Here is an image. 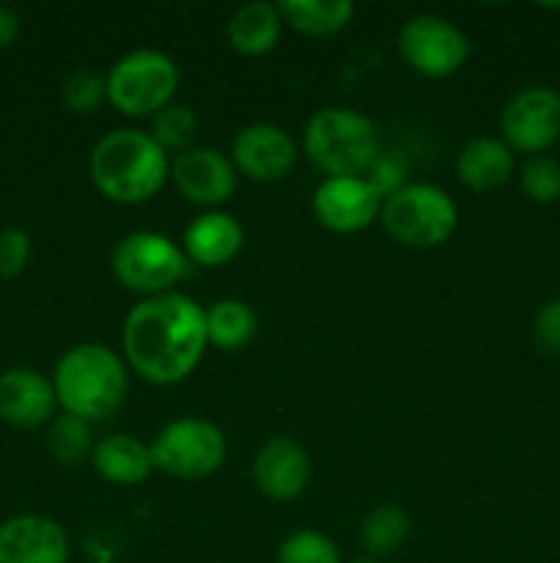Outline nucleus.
Listing matches in <instances>:
<instances>
[{
    "mask_svg": "<svg viewBox=\"0 0 560 563\" xmlns=\"http://www.w3.org/2000/svg\"><path fill=\"white\" fill-rule=\"evenodd\" d=\"M209 346L206 308L181 291L143 297L124 319L121 350L132 372L168 388L190 377Z\"/></svg>",
    "mask_w": 560,
    "mask_h": 563,
    "instance_id": "obj_1",
    "label": "nucleus"
},
{
    "mask_svg": "<svg viewBox=\"0 0 560 563\" xmlns=\"http://www.w3.org/2000/svg\"><path fill=\"white\" fill-rule=\"evenodd\" d=\"M88 174L99 196L121 207H137L152 201L170 179V157L152 132L119 126L91 148Z\"/></svg>",
    "mask_w": 560,
    "mask_h": 563,
    "instance_id": "obj_2",
    "label": "nucleus"
},
{
    "mask_svg": "<svg viewBox=\"0 0 560 563\" xmlns=\"http://www.w3.org/2000/svg\"><path fill=\"white\" fill-rule=\"evenodd\" d=\"M124 355L104 344H75L58 357L53 372V388L58 407L66 416L88 423L104 421L121 410L130 390Z\"/></svg>",
    "mask_w": 560,
    "mask_h": 563,
    "instance_id": "obj_3",
    "label": "nucleus"
},
{
    "mask_svg": "<svg viewBox=\"0 0 560 563\" xmlns=\"http://www.w3.org/2000/svg\"><path fill=\"white\" fill-rule=\"evenodd\" d=\"M307 159L327 179L362 176L379 157L377 126L368 115L351 108H322L307 119L302 132Z\"/></svg>",
    "mask_w": 560,
    "mask_h": 563,
    "instance_id": "obj_4",
    "label": "nucleus"
},
{
    "mask_svg": "<svg viewBox=\"0 0 560 563\" xmlns=\"http://www.w3.org/2000/svg\"><path fill=\"white\" fill-rule=\"evenodd\" d=\"M379 223L390 240L415 251L439 247L453 236L459 225V207L448 190L428 181L395 187L382 201Z\"/></svg>",
    "mask_w": 560,
    "mask_h": 563,
    "instance_id": "obj_5",
    "label": "nucleus"
},
{
    "mask_svg": "<svg viewBox=\"0 0 560 563\" xmlns=\"http://www.w3.org/2000/svg\"><path fill=\"white\" fill-rule=\"evenodd\" d=\"M179 80L176 60L159 49H132L104 75L108 102L126 119H154L159 110L173 104Z\"/></svg>",
    "mask_w": 560,
    "mask_h": 563,
    "instance_id": "obj_6",
    "label": "nucleus"
},
{
    "mask_svg": "<svg viewBox=\"0 0 560 563\" xmlns=\"http://www.w3.org/2000/svg\"><path fill=\"white\" fill-rule=\"evenodd\" d=\"M110 267L126 291L157 297L176 291L173 286L187 275L190 258L184 256L181 245L159 231H132L113 247Z\"/></svg>",
    "mask_w": 560,
    "mask_h": 563,
    "instance_id": "obj_7",
    "label": "nucleus"
},
{
    "mask_svg": "<svg viewBox=\"0 0 560 563\" xmlns=\"http://www.w3.org/2000/svg\"><path fill=\"white\" fill-rule=\"evenodd\" d=\"M154 471L179 482H201L225 465L228 443L220 427L198 416H184L159 429L152 440Z\"/></svg>",
    "mask_w": 560,
    "mask_h": 563,
    "instance_id": "obj_8",
    "label": "nucleus"
},
{
    "mask_svg": "<svg viewBox=\"0 0 560 563\" xmlns=\"http://www.w3.org/2000/svg\"><path fill=\"white\" fill-rule=\"evenodd\" d=\"M399 53L412 71L443 80L467 64L470 38L445 16L415 14L401 25Z\"/></svg>",
    "mask_w": 560,
    "mask_h": 563,
    "instance_id": "obj_9",
    "label": "nucleus"
},
{
    "mask_svg": "<svg viewBox=\"0 0 560 563\" xmlns=\"http://www.w3.org/2000/svg\"><path fill=\"white\" fill-rule=\"evenodd\" d=\"M503 143L514 154L536 157L560 141V93L549 86H527L500 110Z\"/></svg>",
    "mask_w": 560,
    "mask_h": 563,
    "instance_id": "obj_10",
    "label": "nucleus"
},
{
    "mask_svg": "<svg viewBox=\"0 0 560 563\" xmlns=\"http://www.w3.org/2000/svg\"><path fill=\"white\" fill-rule=\"evenodd\" d=\"M384 196L366 176H333L313 190L311 212L333 234H360L382 212Z\"/></svg>",
    "mask_w": 560,
    "mask_h": 563,
    "instance_id": "obj_11",
    "label": "nucleus"
},
{
    "mask_svg": "<svg viewBox=\"0 0 560 563\" xmlns=\"http://www.w3.org/2000/svg\"><path fill=\"white\" fill-rule=\"evenodd\" d=\"M170 181L184 201L212 212L234 196L236 168L220 148L192 146L170 159Z\"/></svg>",
    "mask_w": 560,
    "mask_h": 563,
    "instance_id": "obj_12",
    "label": "nucleus"
},
{
    "mask_svg": "<svg viewBox=\"0 0 560 563\" xmlns=\"http://www.w3.org/2000/svg\"><path fill=\"white\" fill-rule=\"evenodd\" d=\"M228 157L236 174L247 176V179L278 181L294 168L296 143L283 126L258 121V124H247L236 132Z\"/></svg>",
    "mask_w": 560,
    "mask_h": 563,
    "instance_id": "obj_13",
    "label": "nucleus"
},
{
    "mask_svg": "<svg viewBox=\"0 0 560 563\" xmlns=\"http://www.w3.org/2000/svg\"><path fill=\"white\" fill-rule=\"evenodd\" d=\"M69 533L44 515H14L0 522V563H69Z\"/></svg>",
    "mask_w": 560,
    "mask_h": 563,
    "instance_id": "obj_14",
    "label": "nucleus"
},
{
    "mask_svg": "<svg viewBox=\"0 0 560 563\" xmlns=\"http://www.w3.org/2000/svg\"><path fill=\"white\" fill-rule=\"evenodd\" d=\"M253 484L264 498L289 504L305 493L311 482L307 451L291 438H269L253 456Z\"/></svg>",
    "mask_w": 560,
    "mask_h": 563,
    "instance_id": "obj_15",
    "label": "nucleus"
},
{
    "mask_svg": "<svg viewBox=\"0 0 560 563\" xmlns=\"http://www.w3.org/2000/svg\"><path fill=\"white\" fill-rule=\"evenodd\" d=\"M58 410L53 379L36 368H5L0 372V421L14 429L47 427Z\"/></svg>",
    "mask_w": 560,
    "mask_h": 563,
    "instance_id": "obj_16",
    "label": "nucleus"
},
{
    "mask_svg": "<svg viewBox=\"0 0 560 563\" xmlns=\"http://www.w3.org/2000/svg\"><path fill=\"white\" fill-rule=\"evenodd\" d=\"M242 245H245L242 223L223 209L201 212L190 220L181 236V251L198 267H225L239 256Z\"/></svg>",
    "mask_w": 560,
    "mask_h": 563,
    "instance_id": "obj_17",
    "label": "nucleus"
},
{
    "mask_svg": "<svg viewBox=\"0 0 560 563\" xmlns=\"http://www.w3.org/2000/svg\"><path fill=\"white\" fill-rule=\"evenodd\" d=\"M516 170L514 152L503 137H472L456 157V176L472 192H492L508 185Z\"/></svg>",
    "mask_w": 560,
    "mask_h": 563,
    "instance_id": "obj_18",
    "label": "nucleus"
},
{
    "mask_svg": "<svg viewBox=\"0 0 560 563\" xmlns=\"http://www.w3.org/2000/svg\"><path fill=\"white\" fill-rule=\"evenodd\" d=\"M91 465L99 478L115 484V487H137L154 473L152 449L135 434L121 432L97 440Z\"/></svg>",
    "mask_w": 560,
    "mask_h": 563,
    "instance_id": "obj_19",
    "label": "nucleus"
},
{
    "mask_svg": "<svg viewBox=\"0 0 560 563\" xmlns=\"http://www.w3.org/2000/svg\"><path fill=\"white\" fill-rule=\"evenodd\" d=\"M280 33H283V16H280L278 3H267V0L239 5L225 27L231 47L247 58H261L272 53L280 44Z\"/></svg>",
    "mask_w": 560,
    "mask_h": 563,
    "instance_id": "obj_20",
    "label": "nucleus"
},
{
    "mask_svg": "<svg viewBox=\"0 0 560 563\" xmlns=\"http://www.w3.org/2000/svg\"><path fill=\"white\" fill-rule=\"evenodd\" d=\"M283 25L311 38L335 36L355 16L351 0H283L278 3Z\"/></svg>",
    "mask_w": 560,
    "mask_h": 563,
    "instance_id": "obj_21",
    "label": "nucleus"
},
{
    "mask_svg": "<svg viewBox=\"0 0 560 563\" xmlns=\"http://www.w3.org/2000/svg\"><path fill=\"white\" fill-rule=\"evenodd\" d=\"M256 311L236 297H223V300L206 306L209 346H217L223 352L245 350L256 339Z\"/></svg>",
    "mask_w": 560,
    "mask_h": 563,
    "instance_id": "obj_22",
    "label": "nucleus"
},
{
    "mask_svg": "<svg viewBox=\"0 0 560 563\" xmlns=\"http://www.w3.org/2000/svg\"><path fill=\"white\" fill-rule=\"evenodd\" d=\"M412 533V522L399 506H377L368 511L360 526V544L371 553V559L382 561L384 555L399 553Z\"/></svg>",
    "mask_w": 560,
    "mask_h": 563,
    "instance_id": "obj_23",
    "label": "nucleus"
},
{
    "mask_svg": "<svg viewBox=\"0 0 560 563\" xmlns=\"http://www.w3.org/2000/svg\"><path fill=\"white\" fill-rule=\"evenodd\" d=\"M44 445H47V454L53 456L58 465H80L82 460L93 454V429L91 423L82 421V418L75 416H55L53 421L47 423V434H44Z\"/></svg>",
    "mask_w": 560,
    "mask_h": 563,
    "instance_id": "obj_24",
    "label": "nucleus"
},
{
    "mask_svg": "<svg viewBox=\"0 0 560 563\" xmlns=\"http://www.w3.org/2000/svg\"><path fill=\"white\" fill-rule=\"evenodd\" d=\"M198 135V119L187 104H168L152 119V137L165 148V154H181L192 148Z\"/></svg>",
    "mask_w": 560,
    "mask_h": 563,
    "instance_id": "obj_25",
    "label": "nucleus"
},
{
    "mask_svg": "<svg viewBox=\"0 0 560 563\" xmlns=\"http://www.w3.org/2000/svg\"><path fill=\"white\" fill-rule=\"evenodd\" d=\"M519 187L533 203H558L560 201V163L549 154H536L522 163Z\"/></svg>",
    "mask_w": 560,
    "mask_h": 563,
    "instance_id": "obj_26",
    "label": "nucleus"
},
{
    "mask_svg": "<svg viewBox=\"0 0 560 563\" xmlns=\"http://www.w3.org/2000/svg\"><path fill=\"white\" fill-rule=\"evenodd\" d=\"M60 99H64L66 110L75 115H91L108 102V82L104 75L91 69H80L69 75L60 88Z\"/></svg>",
    "mask_w": 560,
    "mask_h": 563,
    "instance_id": "obj_27",
    "label": "nucleus"
},
{
    "mask_svg": "<svg viewBox=\"0 0 560 563\" xmlns=\"http://www.w3.org/2000/svg\"><path fill=\"white\" fill-rule=\"evenodd\" d=\"M278 563H344L340 550L318 531H294L278 548Z\"/></svg>",
    "mask_w": 560,
    "mask_h": 563,
    "instance_id": "obj_28",
    "label": "nucleus"
},
{
    "mask_svg": "<svg viewBox=\"0 0 560 563\" xmlns=\"http://www.w3.org/2000/svg\"><path fill=\"white\" fill-rule=\"evenodd\" d=\"M530 339L541 355H560V297L538 308L530 324Z\"/></svg>",
    "mask_w": 560,
    "mask_h": 563,
    "instance_id": "obj_29",
    "label": "nucleus"
},
{
    "mask_svg": "<svg viewBox=\"0 0 560 563\" xmlns=\"http://www.w3.org/2000/svg\"><path fill=\"white\" fill-rule=\"evenodd\" d=\"M31 262V236L22 229L0 231V280L16 278Z\"/></svg>",
    "mask_w": 560,
    "mask_h": 563,
    "instance_id": "obj_30",
    "label": "nucleus"
},
{
    "mask_svg": "<svg viewBox=\"0 0 560 563\" xmlns=\"http://www.w3.org/2000/svg\"><path fill=\"white\" fill-rule=\"evenodd\" d=\"M20 38V14L11 5L0 3V49L11 47Z\"/></svg>",
    "mask_w": 560,
    "mask_h": 563,
    "instance_id": "obj_31",
    "label": "nucleus"
},
{
    "mask_svg": "<svg viewBox=\"0 0 560 563\" xmlns=\"http://www.w3.org/2000/svg\"><path fill=\"white\" fill-rule=\"evenodd\" d=\"M351 563H384V561H379V559H357V561H351Z\"/></svg>",
    "mask_w": 560,
    "mask_h": 563,
    "instance_id": "obj_32",
    "label": "nucleus"
}]
</instances>
